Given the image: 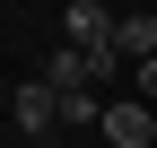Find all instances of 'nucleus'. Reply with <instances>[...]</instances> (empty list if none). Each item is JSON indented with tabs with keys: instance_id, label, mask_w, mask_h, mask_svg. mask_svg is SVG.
<instances>
[{
	"instance_id": "nucleus-1",
	"label": "nucleus",
	"mask_w": 157,
	"mask_h": 148,
	"mask_svg": "<svg viewBox=\"0 0 157 148\" xmlns=\"http://www.w3.org/2000/svg\"><path fill=\"white\" fill-rule=\"evenodd\" d=\"M9 122H17L35 148H52V131H61V87H52V79H26V87L9 96Z\"/></svg>"
},
{
	"instance_id": "nucleus-2",
	"label": "nucleus",
	"mask_w": 157,
	"mask_h": 148,
	"mask_svg": "<svg viewBox=\"0 0 157 148\" xmlns=\"http://www.w3.org/2000/svg\"><path fill=\"white\" fill-rule=\"evenodd\" d=\"M96 131H105L113 148H157V113H148L140 96H113V105H105V122H96Z\"/></svg>"
},
{
	"instance_id": "nucleus-3",
	"label": "nucleus",
	"mask_w": 157,
	"mask_h": 148,
	"mask_svg": "<svg viewBox=\"0 0 157 148\" xmlns=\"http://www.w3.org/2000/svg\"><path fill=\"white\" fill-rule=\"evenodd\" d=\"M61 122H105V96L96 87H61Z\"/></svg>"
},
{
	"instance_id": "nucleus-4",
	"label": "nucleus",
	"mask_w": 157,
	"mask_h": 148,
	"mask_svg": "<svg viewBox=\"0 0 157 148\" xmlns=\"http://www.w3.org/2000/svg\"><path fill=\"white\" fill-rule=\"evenodd\" d=\"M140 105H157V61H140Z\"/></svg>"
}]
</instances>
